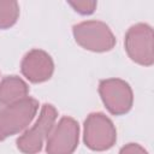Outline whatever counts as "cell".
Wrapping results in <instances>:
<instances>
[{
  "instance_id": "1",
  "label": "cell",
  "mask_w": 154,
  "mask_h": 154,
  "mask_svg": "<svg viewBox=\"0 0 154 154\" xmlns=\"http://www.w3.org/2000/svg\"><path fill=\"white\" fill-rule=\"evenodd\" d=\"M38 109V101L25 96L0 108V134L4 137L23 131L34 119Z\"/></svg>"
},
{
  "instance_id": "2",
  "label": "cell",
  "mask_w": 154,
  "mask_h": 154,
  "mask_svg": "<svg viewBox=\"0 0 154 154\" xmlns=\"http://www.w3.org/2000/svg\"><path fill=\"white\" fill-rule=\"evenodd\" d=\"M73 37L84 49L107 52L116 46V37L109 26L100 20H85L73 25Z\"/></svg>"
},
{
  "instance_id": "3",
  "label": "cell",
  "mask_w": 154,
  "mask_h": 154,
  "mask_svg": "<svg viewBox=\"0 0 154 154\" xmlns=\"http://www.w3.org/2000/svg\"><path fill=\"white\" fill-rule=\"evenodd\" d=\"M58 117V111L51 103H45L34 126L17 138V148L24 154H36L42 149Z\"/></svg>"
},
{
  "instance_id": "4",
  "label": "cell",
  "mask_w": 154,
  "mask_h": 154,
  "mask_svg": "<svg viewBox=\"0 0 154 154\" xmlns=\"http://www.w3.org/2000/svg\"><path fill=\"white\" fill-rule=\"evenodd\" d=\"M83 141L91 150H107L117 141V130L112 120L103 113H90L84 120Z\"/></svg>"
},
{
  "instance_id": "5",
  "label": "cell",
  "mask_w": 154,
  "mask_h": 154,
  "mask_svg": "<svg viewBox=\"0 0 154 154\" xmlns=\"http://www.w3.org/2000/svg\"><path fill=\"white\" fill-rule=\"evenodd\" d=\"M125 51L129 58L143 66H152L154 63L153 29L146 23H137L130 26L125 34Z\"/></svg>"
},
{
  "instance_id": "6",
  "label": "cell",
  "mask_w": 154,
  "mask_h": 154,
  "mask_svg": "<svg viewBox=\"0 0 154 154\" xmlns=\"http://www.w3.org/2000/svg\"><path fill=\"white\" fill-rule=\"evenodd\" d=\"M99 93L105 107L114 116L128 113L134 102L131 87L119 78H107L100 81Z\"/></svg>"
},
{
  "instance_id": "7",
  "label": "cell",
  "mask_w": 154,
  "mask_h": 154,
  "mask_svg": "<svg viewBox=\"0 0 154 154\" xmlns=\"http://www.w3.org/2000/svg\"><path fill=\"white\" fill-rule=\"evenodd\" d=\"M79 140V125L71 117H63L51 130L47 142V154H72Z\"/></svg>"
},
{
  "instance_id": "8",
  "label": "cell",
  "mask_w": 154,
  "mask_h": 154,
  "mask_svg": "<svg viewBox=\"0 0 154 154\" xmlns=\"http://www.w3.org/2000/svg\"><path fill=\"white\" fill-rule=\"evenodd\" d=\"M23 76L31 83H42L48 81L54 71V63L51 55L42 49H31L28 52L20 64Z\"/></svg>"
},
{
  "instance_id": "9",
  "label": "cell",
  "mask_w": 154,
  "mask_h": 154,
  "mask_svg": "<svg viewBox=\"0 0 154 154\" xmlns=\"http://www.w3.org/2000/svg\"><path fill=\"white\" fill-rule=\"evenodd\" d=\"M29 87L18 76H6L0 82V105H10L28 96Z\"/></svg>"
},
{
  "instance_id": "10",
  "label": "cell",
  "mask_w": 154,
  "mask_h": 154,
  "mask_svg": "<svg viewBox=\"0 0 154 154\" xmlns=\"http://www.w3.org/2000/svg\"><path fill=\"white\" fill-rule=\"evenodd\" d=\"M19 17V5L14 0H0V29H8Z\"/></svg>"
},
{
  "instance_id": "11",
  "label": "cell",
  "mask_w": 154,
  "mask_h": 154,
  "mask_svg": "<svg viewBox=\"0 0 154 154\" xmlns=\"http://www.w3.org/2000/svg\"><path fill=\"white\" fill-rule=\"evenodd\" d=\"M69 5H71L76 12L81 14H91L96 8V1H69Z\"/></svg>"
},
{
  "instance_id": "12",
  "label": "cell",
  "mask_w": 154,
  "mask_h": 154,
  "mask_svg": "<svg viewBox=\"0 0 154 154\" xmlns=\"http://www.w3.org/2000/svg\"><path fill=\"white\" fill-rule=\"evenodd\" d=\"M119 154H148V152L137 143H128L122 147Z\"/></svg>"
},
{
  "instance_id": "13",
  "label": "cell",
  "mask_w": 154,
  "mask_h": 154,
  "mask_svg": "<svg viewBox=\"0 0 154 154\" xmlns=\"http://www.w3.org/2000/svg\"><path fill=\"white\" fill-rule=\"evenodd\" d=\"M4 138H5V137H4V136H2V135H1V134H0V141H2V140H4Z\"/></svg>"
}]
</instances>
